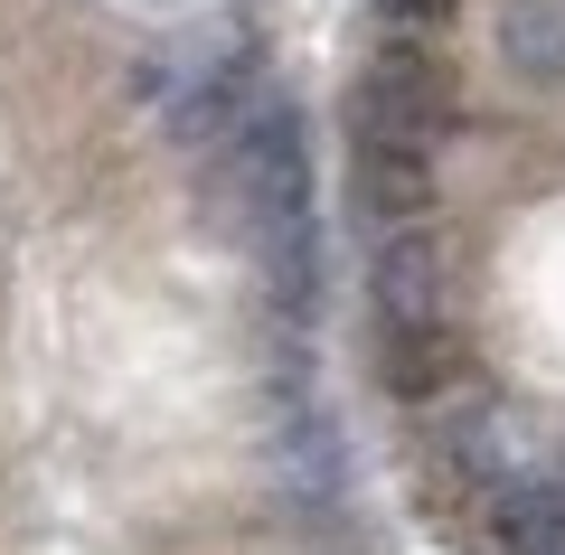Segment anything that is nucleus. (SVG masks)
<instances>
[{
	"mask_svg": "<svg viewBox=\"0 0 565 555\" xmlns=\"http://www.w3.org/2000/svg\"><path fill=\"white\" fill-rule=\"evenodd\" d=\"M217 207L236 217V236L255 245L264 282H274L282 311H311V264H321V236H311V141L302 114L282 95L245 104V122L217 151Z\"/></svg>",
	"mask_w": 565,
	"mask_h": 555,
	"instance_id": "f257e3e1",
	"label": "nucleus"
},
{
	"mask_svg": "<svg viewBox=\"0 0 565 555\" xmlns=\"http://www.w3.org/2000/svg\"><path fill=\"white\" fill-rule=\"evenodd\" d=\"M349 132L434 151V141L452 132V76L424 57V47H377L367 76H359V95H349Z\"/></svg>",
	"mask_w": 565,
	"mask_h": 555,
	"instance_id": "f03ea898",
	"label": "nucleus"
},
{
	"mask_svg": "<svg viewBox=\"0 0 565 555\" xmlns=\"http://www.w3.org/2000/svg\"><path fill=\"white\" fill-rule=\"evenodd\" d=\"M367 301H377V320H444L452 311V255H444V236H424V217L377 236Z\"/></svg>",
	"mask_w": 565,
	"mask_h": 555,
	"instance_id": "7ed1b4c3",
	"label": "nucleus"
},
{
	"mask_svg": "<svg viewBox=\"0 0 565 555\" xmlns=\"http://www.w3.org/2000/svg\"><path fill=\"white\" fill-rule=\"evenodd\" d=\"M349 189H359V217L367 226H415L434 207V151L415 141H377L359 132V160H349Z\"/></svg>",
	"mask_w": 565,
	"mask_h": 555,
	"instance_id": "20e7f679",
	"label": "nucleus"
},
{
	"mask_svg": "<svg viewBox=\"0 0 565 555\" xmlns=\"http://www.w3.org/2000/svg\"><path fill=\"white\" fill-rule=\"evenodd\" d=\"M481 527H490V546H500V555H565V480L556 471L490 480Z\"/></svg>",
	"mask_w": 565,
	"mask_h": 555,
	"instance_id": "39448f33",
	"label": "nucleus"
},
{
	"mask_svg": "<svg viewBox=\"0 0 565 555\" xmlns=\"http://www.w3.org/2000/svg\"><path fill=\"white\" fill-rule=\"evenodd\" d=\"M377 377H386V396H405V405L444 396V386L462 377V339H452V320H386Z\"/></svg>",
	"mask_w": 565,
	"mask_h": 555,
	"instance_id": "423d86ee",
	"label": "nucleus"
},
{
	"mask_svg": "<svg viewBox=\"0 0 565 555\" xmlns=\"http://www.w3.org/2000/svg\"><path fill=\"white\" fill-rule=\"evenodd\" d=\"M274 471H282V490L292 499H340L349 490V461H340V434H330V415H311V405H292L282 415V434H274Z\"/></svg>",
	"mask_w": 565,
	"mask_h": 555,
	"instance_id": "0eeeda50",
	"label": "nucleus"
},
{
	"mask_svg": "<svg viewBox=\"0 0 565 555\" xmlns=\"http://www.w3.org/2000/svg\"><path fill=\"white\" fill-rule=\"evenodd\" d=\"M500 57L527 85H565V0H509L500 10Z\"/></svg>",
	"mask_w": 565,
	"mask_h": 555,
	"instance_id": "6e6552de",
	"label": "nucleus"
},
{
	"mask_svg": "<svg viewBox=\"0 0 565 555\" xmlns=\"http://www.w3.org/2000/svg\"><path fill=\"white\" fill-rule=\"evenodd\" d=\"M377 10H386L396 29H444V20H452V0H377Z\"/></svg>",
	"mask_w": 565,
	"mask_h": 555,
	"instance_id": "1a4fd4ad",
	"label": "nucleus"
}]
</instances>
